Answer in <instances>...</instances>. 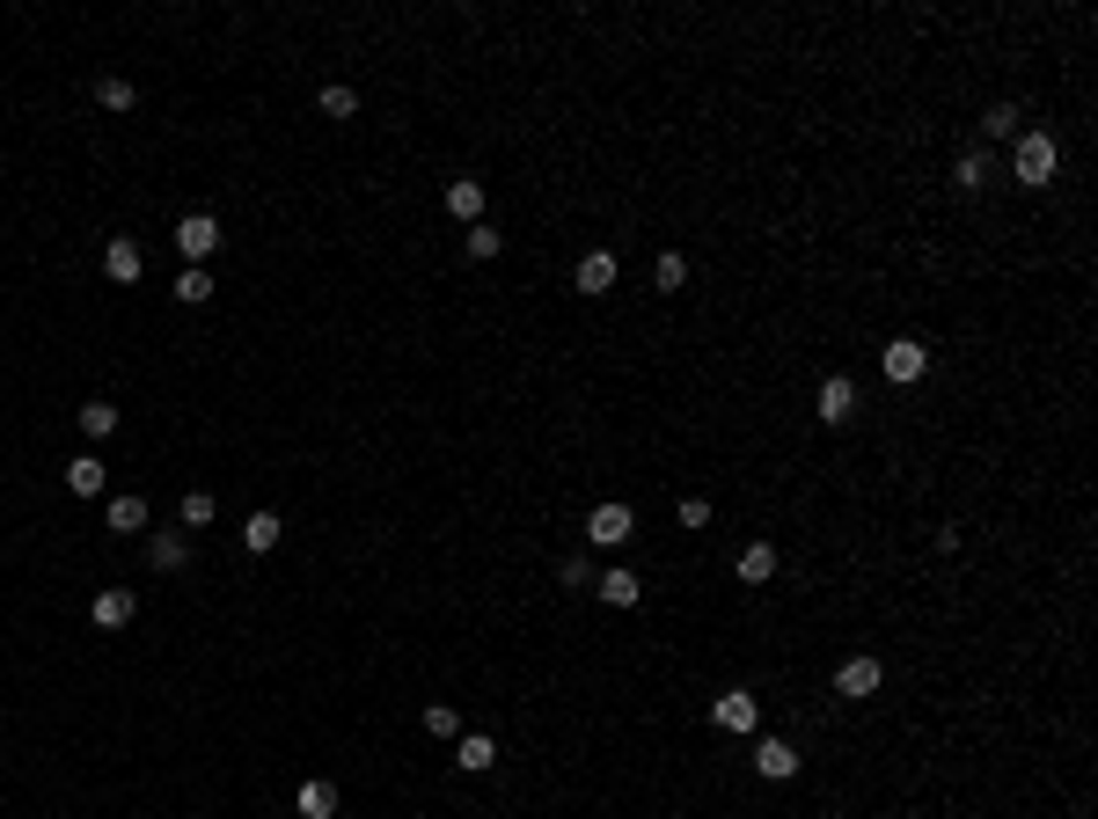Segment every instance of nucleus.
<instances>
[{"label":"nucleus","instance_id":"f257e3e1","mask_svg":"<svg viewBox=\"0 0 1098 819\" xmlns=\"http://www.w3.org/2000/svg\"><path fill=\"white\" fill-rule=\"evenodd\" d=\"M1054 162H1062L1054 132H1018V146H1011V176H1018L1025 191H1048V183H1054Z\"/></svg>","mask_w":1098,"mask_h":819},{"label":"nucleus","instance_id":"f03ea898","mask_svg":"<svg viewBox=\"0 0 1098 819\" xmlns=\"http://www.w3.org/2000/svg\"><path fill=\"white\" fill-rule=\"evenodd\" d=\"M630 534H637L630 506H593V512H586V542H593V549H623Z\"/></svg>","mask_w":1098,"mask_h":819},{"label":"nucleus","instance_id":"7ed1b4c3","mask_svg":"<svg viewBox=\"0 0 1098 819\" xmlns=\"http://www.w3.org/2000/svg\"><path fill=\"white\" fill-rule=\"evenodd\" d=\"M878 373H886V381H923V373H930V352H923V344H916V337H894V344H886V352H878Z\"/></svg>","mask_w":1098,"mask_h":819},{"label":"nucleus","instance_id":"20e7f679","mask_svg":"<svg viewBox=\"0 0 1098 819\" xmlns=\"http://www.w3.org/2000/svg\"><path fill=\"white\" fill-rule=\"evenodd\" d=\"M176 249H184L191 264H205V257L220 249V219L213 213H184V219H176Z\"/></svg>","mask_w":1098,"mask_h":819},{"label":"nucleus","instance_id":"39448f33","mask_svg":"<svg viewBox=\"0 0 1098 819\" xmlns=\"http://www.w3.org/2000/svg\"><path fill=\"white\" fill-rule=\"evenodd\" d=\"M710 717L725 724V732H755V724H761V702H755V688H725V696L710 702Z\"/></svg>","mask_w":1098,"mask_h":819},{"label":"nucleus","instance_id":"423d86ee","mask_svg":"<svg viewBox=\"0 0 1098 819\" xmlns=\"http://www.w3.org/2000/svg\"><path fill=\"white\" fill-rule=\"evenodd\" d=\"M857 417V381L850 373H828L820 381V425H850Z\"/></svg>","mask_w":1098,"mask_h":819},{"label":"nucleus","instance_id":"0eeeda50","mask_svg":"<svg viewBox=\"0 0 1098 819\" xmlns=\"http://www.w3.org/2000/svg\"><path fill=\"white\" fill-rule=\"evenodd\" d=\"M103 271H110L118 286H140V271H146L140 241H132V235H110V249H103Z\"/></svg>","mask_w":1098,"mask_h":819},{"label":"nucleus","instance_id":"6e6552de","mask_svg":"<svg viewBox=\"0 0 1098 819\" xmlns=\"http://www.w3.org/2000/svg\"><path fill=\"white\" fill-rule=\"evenodd\" d=\"M835 688H842L850 702L878 696V658H872V651H857V658H842V674H835Z\"/></svg>","mask_w":1098,"mask_h":819},{"label":"nucleus","instance_id":"1a4fd4ad","mask_svg":"<svg viewBox=\"0 0 1098 819\" xmlns=\"http://www.w3.org/2000/svg\"><path fill=\"white\" fill-rule=\"evenodd\" d=\"M593 593H601L609 607H637V601H645V579H637L630 563H615V571H601V579H593Z\"/></svg>","mask_w":1098,"mask_h":819},{"label":"nucleus","instance_id":"9d476101","mask_svg":"<svg viewBox=\"0 0 1098 819\" xmlns=\"http://www.w3.org/2000/svg\"><path fill=\"white\" fill-rule=\"evenodd\" d=\"M132 615H140V601H132L125 585H110V593H96V601H88V622H96V629H125Z\"/></svg>","mask_w":1098,"mask_h":819},{"label":"nucleus","instance_id":"9b49d317","mask_svg":"<svg viewBox=\"0 0 1098 819\" xmlns=\"http://www.w3.org/2000/svg\"><path fill=\"white\" fill-rule=\"evenodd\" d=\"M755 769L769 775V783H791V775H799V747H791V739H761V747H755Z\"/></svg>","mask_w":1098,"mask_h":819},{"label":"nucleus","instance_id":"f8f14e48","mask_svg":"<svg viewBox=\"0 0 1098 819\" xmlns=\"http://www.w3.org/2000/svg\"><path fill=\"white\" fill-rule=\"evenodd\" d=\"M447 213L462 219V227H476V219H484V183H476V176H454V183H447Z\"/></svg>","mask_w":1098,"mask_h":819},{"label":"nucleus","instance_id":"ddd939ff","mask_svg":"<svg viewBox=\"0 0 1098 819\" xmlns=\"http://www.w3.org/2000/svg\"><path fill=\"white\" fill-rule=\"evenodd\" d=\"M615 271H623V264H615L609 249H586L571 278H579V293H609V286H615Z\"/></svg>","mask_w":1098,"mask_h":819},{"label":"nucleus","instance_id":"4468645a","mask_svg":"<svg viewBox=\"0 0 1098 819\" xmlns=\"http://www.w3.org/2000/svg\"><path fill=\"white\" fill-rule=\"evenodd\" d=\"M146 563H154V571H184V563H191V542H184V534H146Z\"/></svg>","mask_w":1098,"mask_h":819},{"label":"nucleus","instance_id":"2eb2a0df","mask_svg":"<svg viewBox=\"0 0 1098 819\" xmlns=\"http://www.w3.org/2000/svg\"><path fill=\"white\" fill-rule=\"evenodd\" d=\"M293 805H300V819H338V783H322V775H316V783H300Z\"/></svg>","mask_w":1098,"mask_h":819},{"label":"nucleus","instance_id":"dca6fc26","mask_svg":"<svg viewBox=\"0 0 1098 819\" xmlns=\"http://www.w3.org/2000/svg\"><path fill=\"white\" fill-rule=\"evenodd\" d=\"M454 761H462L469 775H484L491 761H498V739H491V732H462V747H454Z\"/></svg>","mask_w":1098,"mask_h":819},{"label":"nucleus","instance_id":"f3484780","mask_svg":"<svg viewBox=\"0 0 1098 819\" xmlns=\"http://www.w3.org/2000/svg\"><path fill=\"white\" fill-rule=\"evenodd\" d=\"M740 579L769 585V579H777V549H769V542H747V549H740Z\"/></svg>","mask_w":1098,"mask_h":819},{"label":"nucleus","instance_id":"a211bd4d","mask_svg":"<svg viewBox=\"0 0 1098 819\" xmlns=\"http://www.w3.org/2000/svg\"><path fill=\"white\" fill-rule=\"evenodd\" d=\"M279 534H286V520H279V512H249V520H243V542H249L257 556L279 549Z\"/></svg>","mask_w":1098,"mask_h":819},{"label":"nucleus","instance_id":"6ab92c4d","mask_svg":"<svg viewBox=\"0 0 1098 819\" xmlns=\"http://www.w3.org/2000/svg\"><path fill=\"white\" fill-rule=\"evenodd\" d=\"M67 490H73V498H96V490H103V461L96 454H73L67 461Z\"/></svg>","mask_w":1098,"mask_h":819},{"label":"nucleus","instance_id":"aec40b11","mask_svg":"<svg viewBox=\"0 0 1098 819\" xmlns=\"http://www.w3.org/2000/svg\"><path fill=\"white\" fill-rule=\"evenodd\" d=\"M176 300H184V308H205V300H213V271H205V264L176 271Z\"/></svg>","mask_w":1098,"mask_h":819},{"label":"nucleus","instance_id":"412c9836","mask_svg":"<svg viewBox=\"0 0 1098 819\" xmlns=\"http://www.w3.org/2000/svg\"><path fill=\"white\" fill-rule=\"evenodd\" d=\"M952 183H959V191H981V183H989V146H967L959 169H952Z\"/></svg>","mask_w":1098,"mask_h":819},{"label":"nucleus","instance_id":"4be33fe9","mask_svg":"<svg viewBox=\"0 0 1098 819\" xmlns=\"http://www.w3.org/2000/svg\"><path fill=\"white\" fill-rule=\"evenodd\" d=\"M110 527H118V534H140V527H146V498H132V490H125V498H110Z\"/></svg>","mask_w":1098,"mask_h":819},{"label":"nucleus","instance_id":"5701e85b","mask_svg":"<svg viewBox=\"0 0 1098 819\" xmlns=\"http://www.w3.org/2000/svg\"><path fill=\"white\" fill-rule=\"evenodd\" d=\"M81 432L110 439V432H118V403H81Z\"/></svg>","mask_w":1098,"mask_h":819},{"label":"nucleus","instance_id":"b1692460","mask_svg":"<svg viewBox=\"0 0 1098 819\" xmlns=\"http://www.w3.org/2000/svg\"><path fill=\"white\" fill-rule=\"evenodd\" d=\"M652 286H659V293H682V286H688V257H674V249H666V257L652 264Z\"/></svg>","mask_w":1098,"mask_h":819},{"label":"nucleus","instance_id":"393cba45","mask_svg":"<svg viewBox=\"0 0 1098 819\" xmlns=\"http://www.w3.org/2000/svg\"><path fill=\"white\" fill-rule=\"evenodd\" d=\"M425 732H433V739H454V732H462V710H454V702H425Z\"/></svg>","mask_w":1098,"mask_h":819},{"label":"nucleus","instance_id":"a878e982","mask_svg":"<svg viewBox=\"0 0 1098 819\" xmlns=\"http://www.w3.org/2000/svg\"><path fill=\"white\" fill-rule=\"evenodd\" d=\"M498 249H506V235H498L491 219H476V227H469V257H476V264H491Z\"/></svg>","mask_w":1098,"mask_h":819},{"label":"nucleus","instance_id":"bb28decb","mask_svg":"<svg viewBox=\"0 0 1098 819\" xmlns=\"http://www.w3.org/2000/svg\"><path fill=\"white\" fill-rule=\"evenodd\" d=\"M96 103H103V110H132V103H140V88L110 73V81H96Z\"/></svg>","mask_w":1098,"mask_h":819},{"label":"nucleus","instance_id":"cd10ccee","mask_svg":"<svg viewBox=\"0 0 1098 819\" xmlns=\"http://www.w3.org/2000/svg\"><path fill=\"white\" fill-rule=\"evenodd\" d=\"M322 118H359V96H352L344 81H330V88H322Z\"/></svg>","mask_w":1098,"mask_h":819},{"label":"nucleus","instance_id":"c85d7f7f","mask_svg":"<svg viewBox=\"0 0 1098 819\" xmlns=\"http://www.w3.org/2000/svg\"><path fill=\"white\" fill-rule=\"evenodd\" d=\"M981 132H989V140H1018V103H996V110L981 118Z\"/></svg>","mask_w":1098,"mask_h":819},{"label":"nucleus","instance_id":"c756f323","mask_svg":"<svg viewBox=\"0 0 1098 819\" xmlns=\"http://www.w3.org/2000/svg\"><path fill=\"white\" fill-rule=\"evenodd\" d=\"M213 490H184V527H213Z\"/></svg>","mask_w":1098,"mask_h":819},{"label":"nucleus","instance_id":"7c9ffc66","mask_svg":"<svg viewBox=\"0 0 1098 819\" xmlns=\"http://www.w3.org/2000/svg\"><path fill=\"white\" fill-rule=\"evenodd\" d=\"M682 527H710V506H704V498H682Z\"/></svg>","mask_w":1098,"mask_h":819}]
</instances>
